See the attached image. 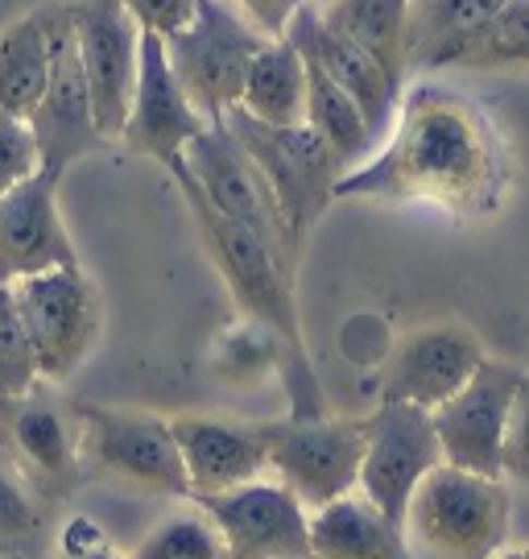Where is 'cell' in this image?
<instances>
[{
  "label": "cell",
  "instance_id": "cell-1",
  "mask_svg": "<svg viewBox=\"0 0 529 559\" xmlns=\"http://www.w3.org/2000/svg\"><path fill=\"white\" fill-rule=\"evenodd\" d=\"M501 187V158L484 117L464 96L422 83L401 100L389 145L352 166L335 200H413L452 212L489 207Z\"/></svg>",
  "mask_w": 529,
  "mask_h": 559
},
{
  "label": "cell",
  "instance_id": "cell-2",
  "mask_svg": "<svg viewBox=\"0 0 529 559\" xmlns=\"http://www.w3.org/2000/svg\"><path fill=\"white\" fill-rule=\"evenodd\" d=\"M170 179L187 200V212L199 228V240L207 249L212 265L219 270V278L228 286V295L236 299L240 316L249 323L269 328L281 348H286V365L281 378L290 390V415H327V402L314 378V365L306 357V336H302V320H298V299H294V270L277 258L269 245L232 224L228 216H219L207 203V195L199 191V182L191 179L187 162L170 166Z\"/></svg>",
  "mask_w": 529,
  "mask_h": 559
},
{
  "label": "cell",
  "instance_id": "cell-3",
  "mask_svg": "<svg viewBox=\"0 0 529 559\" xmlns=\"http://www.w3.org/2000/svg\"><path fill=\"white\" fill-rule=\"evenodd\" d=\"M509 485L438 464L406 506V539L431 559H492L509 539Z\"/></svg>",
  "mask_w": 529,
  "mask_h": 559
},
{
  "label": "cell",
  "instance_id": "cell-4",
  "mask_svg": "<svg viewBox=\"0 0 529 559\" xmlns=\"http://www.w3.org/2000/svg\"><path fill=\"white\" fill-rule=\"evenodd\" d=\"M224 124L244 145V154L256 162L261 179L269 182L277 207H281V221L302 249L311 228L335 203V187L348 170L339 166V158L311 124H265V120L249 117L244 108H232Z\"/></svg>",
  "mask_w": 529,
  "mask_h": 559
},
{
  "label": "cell",
  "instance_id": "cell-5",
  "mask_svg": "<svg viewBox=\"0 0 529 559\" xmlns=\"http://www.w3.org/2000/svg\"><path fill=\"white\" fill-rule=\"evenodd\" d=\"M83 477L154 498H191L170 419L117 406H75Z\"/></svg>",
  "mask_w": 529,
  "mask_h": 559
},
{
  "label": "cell",
  "instance_id": "cell-6",
  "mask_svg": "<svg viewBox=\"0 0 529 559\" xmlns=\"http://www.w3.org/2000/svg\"><path fill=\"white\" fill-rule=\"evenodd\" d=\"M265 41L269 34H261L232 0H199L195 21L182 34L166 38V59L187 100L216 124L240 104L244 75Z\"/></svg>",
  "mask_w": 529,
  "mask_h": 559
},
{
  "label": "cell",
  "instance_id": "cell-7",
  "mask_svg": "<svg viewBox=\"0 0 529 559\" xmlns=\"http://www.w3.org/2000/svg\"><path fill=\"white\" fill-rule=\"evenodd\" d=\"M269 448V473L281 480L306 510L356 493L364 464V423L335 415H286L261 423Z\"/></svg>",
  "mask_w": 529,
  "mask_h": 559
},
{
  "label": "cell",
  "instance_id": "cell-8",
  "mask_svg": "<svg viewBox=\"0 0 529 559\" xmlns=\"http://www.w3.org/2000/svg\"><path fill=\"white\" fill-rule=\"evenodd\" d=\"M13 302L25 323V336L34 344L41 381H67L83 369V360L92 357L104 328V307L99 290L83 274V265L71 270H46L34 278H17Z\"/></svg>",
  "mask_w": 529,
  "mask_h": 559
},
{
  "label": "cell",
  "instance_id": "cell-9",
  "mask_svg": "<svg viewBox=\"0 0 529 559\" xmlns=\"http://www.w3.org/2000/svg\"><path fill=\"white\" fill-rule=\"evenodd\" d=\"M187 170L199 182V191L207 195V203L216 207L219 216H228L232 224L249 228L261 245H269L277 258L286 261L290 270H298L302 249L294 245L290 228L281 221V207H277L269 182L261 179L256 162L244 154V145L232 138V129L216 120L187 145Z\"/></svg>",
  "mask_w": 529,
  "mask_h": 559
},
{
  "label": "cell",
  "instance_id": "cell-10",
  "mask_svg": "<svg viewBox=\"0 0 529 559\" xmlns=\"http://www.w3.org/2000/svg\"><path fill=\"white\" fill-rule=\"evenodd\" d=\"M360 423H364V464L356 493L401 526L413 489L443 464L431 411L410 402H381Z\"/></svg>",
  "mask_w": 529,
  "mask_h": 559
},
{
  "label": "cell",
  "instance_id": "cell-11",
  "mask_svg": "<svg viewBox=\"0 0 529 559\" xmlns=\"http://www.w3.org/2000/svg\"><path fill=\"white\" fill-rule=\"evenodd\" d=\"M521 378L526 369H513L505 360H484L459 394L434 406L431 419L443 448V464L505 480V431Z\"/></svg>",
  "mask_w": 529,
  "mask_h": 559
},
{
  "label": "cell",
  "instance_id": "cell-12",
  "mask_svg": "<svg viewBox=\"0 0 529 559\" xmlns=\"http://www.w3.org/2000/svg\"><path fill=\"white\" fill-rule=\"evenodd\" d=\"M71 21L99 133L104 141H120L137 92L141 25L120 0H79L71 4Z\"/></svg>",
  "mask_w": 529,
  "mask_h": 559
},
{
  "label": "cell",
  "instance_id": "cell-13",
  "mask_svg": "<svg viewBox=\"0 0 529 559\" xmlns=\"http://www.w3.org/2000/svg\"><path fill=\"white\" fill-rule=\"evenodd\" d=\"M191 501L212 519L228 559H311V510L281 480L261 477Z\"/></svg>",
  "mask_w": 529,
  "mask_h": 559
},
{
  "label": "cell",
  "instance_id": "cell-14",
  "mask_svg": "<svg viewBox=\"0 0 529 559\" xmlns=\"http://www.w3.org/2000/svg\"><path fill=\"white\" fill-rule=\"evenodd\" d=\"M29 133L38 141V162L46 175L62 179L75 162L99 154L108 141L96 124V108H92V92H87V75L79 62L75 21H71V4H62L59 34H55V62H50V80L41 92L38 108L29 112Z\"/></svg>",
  "mask_w": 529,
  "mask_h": 559
},
{
  "label": "cell",
  "instance_id": "cell-15",
  "mask_svg": "<svg viewBox=\"0 0 529 559\" xmlns=\"http://www.w3.org/2000/svg\"><path fill=\"white\" fill-rule=\"evenodd\" d=\"M212 120L187 100L182 83H178L175 67L166 59V41L157 34L141 29V67H137V92H133V108L124 120L120 145L137 158H154L166 170L182 162L187 145L207 129Z\"/></svg>",
  "mask_w": 529,
  "mask_h": 559
},
{
  "label": "cell",
  "instance_id": "cell-16",
  "mask_svg": "<svg viewBox=\"0 0 529 559\" xmlns=\"http://www.w3.org/2000/svg\"><path fill=\"white\" fill-rule=\"evenodd\" d=\"M484 348L464 323H426L397 340L381 369V402H410L434 411L459 394L484 365Z\"/></svg>",
  "mask_w": 529,
  "mask_h": 559
},
{
  "label": "cell",
  "instance_id": "cell-17",
  "mask_svg": "<svg viewBox=\"0 0 529 559\" xmlns=\"http://www.w3.org/2000/svg\"><path fill=\"white\" fill-rule=\"evenodd\" d=\"M59 182L62 179L38 170L0 195V278L4 282L79 265L75 240L59 212Z\"/></svg>",
  "mask_w": 529,
  "mask_h": 559
},
{
  "label": "cell",
  "instance_id": "cell-18",
  "mask_svg": "<svg viewBox=\"0 0 529 559\" xmlns=\"http://www.w3.org/2000/svg\"><path fill=\"white\" fill-rule=\"evenodd\" d=\"M182 468L191 480V498L228 493L269 473V448L261 423L216 419V415H178L170 419Z\"/></svg>",
  "mask_w": 529,
  "mask_h": 559
},
{
  "label": "cell",
  "instance_id": "cell-19",
  "mask_svg": "<svg viewBox=\"0 0 529 559\" xmlns=\"http://www.w3.org/2000/svg\"><path fill=\"white\" fill-rule=\"evenodd\" d=\"M281 38L294 41L302 59L311 62V67H318L327 80L339 83V87L352 96L356 108L369 120L373 138H381V133L389 129L393 112H397V100H401V83L393 80L369 50H360V46L348 41L344 34H335L314 4H302V9H298Z\"/></svg>",
  "mask_w": 529,
  "mask_h": 559
},
{
  "label": "cell",
  "instance_id": "cell-20",
  "mask_svg": "<svg viewBox=\"0 0 529 559\" xmlns=\"http://www.w3.org/2000/svg\"><path fill=\"white\" fill-rule=\"evenodd\" d=\"M0 411L9 415V443L21 464L29 468V477L55 493H71V485L83 480L79 423L67 419L59 402L41 399L38 390L0 406Z\"/></svg>",
  "mask_w": 529,
  "mask_h": 559
},
{
  "label": "cell",
  "instance_id": "cell-21",
  "mask_svg": "<svg viewBox=\"0 0 529 559\" xmlns=\"http://www.w3.org/2000/svg\"><path fill=\"white\" fill-rule=\"evenodd\" d=\"M509 0H413L406 71L459 67Z\"/></svg>",
  "mask_w": 529,
  "mask_h": 559
},
{
  "label": "cell",
  "instance_id": "cell-22",
  "mask_svg": "<svg viewBox=\"0 0 529 559\" xmlns=\"http://www.w3.org/2000/svg\"><path fill=\"white\" fill-rule=\"evenodd\" d=\"M62 4H41L25 17L0 29V108L29 120L38 108L50 62H55V34H59Z\"/></svg>",
  "mask_w": 529,
  "mask_h": 559
},
{
  "label": "cell",
  "instance_id": "cell-23",
  "mask_svg": "<svg viewBox=\"0 0 529 559\" xmlns=\"http://www.w3.org/2000/svg\"><path fill=\"white\" fill-rule=\"evenodd\" d=\"M311 559H410L406 526L360 493L311 510Z\"/></svg>",
  "mask_w": 529,
  "mask_h": 559
},
{
  "label": "cell",
  "instance_id": "cell-24",
  "mask_svg": "<svg viewBox=\"0 0 529 559\" xmlns=\"http://www.w3.org/2000/svg\"><path fill=\"white\" fill-rule=\"evenodd\" d=\"M265 124H302L306 117V59L290 38H269L244 75L240 104Z\"/></svg>",
  "mask_w": 529,
  "mask_h": 559
},
{
  "label": "cell",
  "instance_id": "cell-25",
  "mask_svg": "<svg viewBox=\"0 0 529 559\" xmlns=\"http://www.w3.org/2000/svg\"><path fill=\"white\" fill-rule=\"evenodd\" d=\"M413 0H332L318 9L335 34L369 50L393 80H406V34H410Z\"/></svg>",
  "mask_w": 529,
  "mask_h": 559
},
{
  "label": "cell",
  "instance_id": "cell-26",
  "mask_svg": "<svg viewBox=\"0 0 529 559\" xmlns=\"http://www.w3.org/2000/svg\"><path fill=\"white\" fill-rule=\"evenodd\" d=\"M302 124H311L314 133L327 141V150L339 158L344 170H352V166L369 158V150L376 141L352 96L311 62H306V117H302Z\"/></svg>",
  "mask_w": 529,
  "mask_h": 559
},
{
  "label": "cell",
  "instance_id": "cell-27",
  "mask_svg": "<svg viewBox=\"0 0 529 559\" xmlns=\"http://www.w3.org/2000/svg\"><path fill=\"white\" fill-rule=\"evenodd\" d=\"M124 559H228V547L195 506V514H170L157 522Z\"/></svg>",
  "mask_w": 529,
  "mask_h": 559
},
{
  "label": "cell",
  "instance_id": "cell-28",
  "mask_svg": "<svg viewBox=\"0 0 529 559\" xmlns=\"http://www.w3.org/2000/svg\"><path fill=\"white\" fill-rule=\"evenodd\" d=\"M281 365H286V348L261 323H244V328H236L219 340L216 369L219 378L232 381V385H256L269 373H281Z\"/></svg>",
  "mask_w": 529,
  "mask_h": 559
},
{
  "label": "cell",
  "instance_id": "cell-29",
  "mask_svg": "<svg viewBox=\"0 0 529 559\" xmlns=\"http://www.w3.org/2000/svg\"><path fill=\"white\" fill-rule=\"evenodd\" d=\"M38 360L13 302V286L0 278V406L38 390Z\"/></svg>",
  "mask_w": 529,
  "mask_h": 559
},
{
  "label": "cell",
  "instance_id": "cell-30",
  "mask_svg": "<svg viewBox=\"0 0 529 559\" xmlns=\"http://www.w3.org/2000/svg\"><path fill=\"white\" fill-rule=\"evenodd\" d=\"M459 67H468V71L529 67V0H509Z\"/></svg>",
  "mask_w": 529,
  "mask_h": 559
},
{
  "label": "cell",
  "instance_id": "cell-31",
  "mask_svg": "<svg viewBox=\"0 0 529 559\" xmlns=\"http://www.w3.org/2000/svg\"><path fill=\"white\" fill-rule=\"evenodd\" d=\"M46 539V522L34 498L21 489L17 480L0 468V559L34 556Z\"/></svg>",
  "mask_w": 529,
  "mask_h": 559
},
{
  "label": "cell",
  "instance_id": "cell-32",
  "mask_svg": "<svg viewBox=\"0 0 529 559\" xmlns=\"http://www.w3.org/2000/svg\"><path fill=\"white\" fill-rule=\"evenodd\" d=\"M38 141L29 133V120H21L0 108V195L13 191L29 175H38Z\"/></svg>",
  "mask_w": 529,
  "mask_h": 559
},
{
  "label": "cell",
  "instance_id": "cell-33",
  "mask_svg": "<svg viewBox=\"0 0 529 559\" xmlns=\"http://www.w3.org/2000/svg\"><path fill=\"white\" fill-rule=\"evenodd\" d=\"M133 21H137L145 34H157V38H175L182 34L191 21H195V9L199 0H120Z\"/></svg>",
  "mask_w": 529,
  "mask_h": 559
},
{
  "label": "cell",
  "instance_id": "cell-34",
  "mask_svg": "<svg viewBox=\"0 0 529 559\" xmlns=\"http://www.w3.org/2000/svg\"><path fill=\"white\" fill-rule=\"evenodd\" d=\"M505 480L529 485V369L521 385H517V399L509 411V431H505Z\"/></svg>",
  "mask_w": 529,
  "mask_h": 559
},
{
  "label": "cell",
  "instance_id": "cell-35",
  "mask_svg": "<svg viewBox=\"0 0 529 559\" xmlns=\"http://www.w3.org/2000/svg\"><path fill=\"white\" fill-rule=\"evenodd\" d=\"M232 4L244 13V17L253 21L261 34L281 38V34H286V25H290V17H294L306 0H232Z\"/></svg>",
  "mask_w": 529,
  "mask_h": 559
},
{
  "label": "cell",
  "instance_id": "cell-36",
  "mask_svg": "<svg viewBox=\"0 0 529 559\" xmlns=\"http://www.w3.org/2000/svg\"><path fill=\"white\" fill-rule=\"evenodd\" d=\"M96 547H108V535L99 531L96 519H67V526H62L59 535V551L62 556H75V551H96Z\"/></svg>",
  "mask_w": 529,
  "mask_h": 559
},
{
  "label": "cell",
  "instance_id": "cell-37",
  "mask_svg": "<svg viewBox=\"0 0 529 559\" xmlns=\"http://www.w3.org/2000/svg\"><path fill=\"white\" fill-rule=\"evenodd\" d=\"M59 559H124L112 547H96V551H75V556H59Z\"/></svg>",
  "mask_w": 529,
  "mask_h": 559
},
{
  "label": "cell",
  "instance_id": "cell-38",
  "mask_svg": "<svg viewBox=\"0 0 529 559\" xmlns=\"http://www.w3.org/2000/svg\"><path fill=\"white\" fill-rule=\"evenodd\" d=\"M492 559H529V543H517V547H501Z\"/></svg>",
  "mask_w": 529,
  "mask_h": 559
},
{
  "label": "cell",
  "instance_id": "cell-39",
  "mask_svg": "<svg viewBox=\"0 0 529 559\" xmlns=\"http://www.w3.org/2000/svg\"><path fill=\"white\" fill-rule=\"evenodd\" d=\"M9 559H25V556H9Z\"/></svg>",
  "mask_w": 529,
  "mask_h": 559
},
{
  "label": "cell",
  "instance_id": "cell-40",
  "mask_svg": "<svg viewBox=\"0 0 529 559\" xmlns=\"http://www.w3.org/2000/svg\"><path fill=\"white\" fill-rule=\"evenodd\" d=\"M526 489H529V485H526Z\"/></svg>",
  "mask_w": 529,
  "mask_h": 559
}]
</instances>
